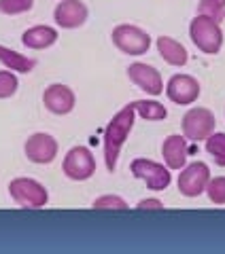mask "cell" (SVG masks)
Segmentation results:
<instances>
[{
    "label": "cell",
    "instance_id": "obj_22",
    "mask_svg": "<svg viewBox=\"0 0 225 254\" xmlns=\"http://www.w3.org/2000/svg\"><path fill=\"white\" fill-rule=\"evenodd\" d=\"M17 87H19V81L13 70H0V100H6L11 95H15Z\"/></svg>",
    "mask_w": 225,
    "mask_h": 254
},
{
    "label": "cell",
    "instance_id": "obj_25",
    "mask_svg": "<svg viewBox=\"0 0 225 254\" xmlns=\"http://www.w3.org/2000/svg\"><path fill=\"white\" fill-rule=\"evenodd\" d=\"M138 210H164V203L155 199V197H149V199L138 201Z\"/></svg>",
    "mask_w": 225,
    "mask_h": 254
},
{
    "label": "cell",
    "instance_id": "obj_15",
    "mask_svg": "<svg viewBox=\"0 0 225 254\" xmlns=\"http://www.w3.org/2000/svg\"><path fill=\"white\" fill-rule=\"evenodd\" d=\"M155 45H157L159 58H162L166 64H170V66H185V64H187L189 53L185 49V45L179 43L176 38L162 34V36H157Z\"/></svg>",
    "mask_w": 225,
    "mask_h": 254
},
{
    "label": "cell",
    "instance_id": "obj_10",
    "mask_svg": "<svg viewBox=\"0 0 225 254\" xmlns=\"http://www.w3.org/2000/svg\"><path fill=\"white\" fill-rule=\"evenodd\" d=\"M127 76L147 95H159L164 91V78L159 74V70L153 68L151 64H144V62L130 64V66H127Z\"/></svg>",
    "mask_w": 225,
    "mask_h": 254
},
{
    "label": "cell",
    "instance_id": "obj_14",
    "mask_svg": "<svg viewBox=\"0 0 225 254\" xmlns=\"http://www.w3.org/2000/svg\"><path fill=\"white\" fill-rule=\"evenodd\" d=\"M162 155H164V163L170 170H183L185 163H187V138L181 136V133H172L168 136L162 144Z\"/></svg>",
    "mask_w": 225,
    "mask_h": 254
},
{
    "label": "cell",
    "instance_id": "obj_13",
    "mask_svg": "<svg viewBox=\"0 0 225 254\" xmlns=\"http://www.w3.org/2000/svg\"><path fill=\"white\" fill-rule=\"evenodd\" d=\"M43 104L53 115H68L77 104V95L68 85L51 83L43 91Z\"/></svg>",
    "mask_w": 225,
    "mask_h": 254
},
{
    "label": "cell",
    "instance_id": "obj_6",
    "mask_svg": "<svg viewBox=\"0 0 225 254\" xmlns=\"http://www.w3.org/2000/svg\"><path fill=\"white\" fill-rule=\"evenodd\" d=\"M217 127V119L211 108L194 106L183 115V136L187 140H206Z\"/></svg>",
    "mask_w": 225,
    "mask_h": 254
},
{
    "label": "cell",
    "instance_id": "obj_1",
    "mask_svg": "<svg viewBox=\"0 0 225 254\" xmlns=\"http://www.w3.org/2000/svg\"><path fill=\"white\" fill-rule=\"evenodd\" d=\"M136 121V110L134 104H125L121 110H117L112 119L104 127V163L111 172H115L117 161H119V153L125 144L127 136H130L132 127Z\"/></svg>",
    "mask_w": 225,
    "mask_h": 254
},
{
    "label": "cell",
    "instance_id": "obj_3",
    "mask_svg": "<svg viewBox=\"0 0 225 254\" xmlns=\"http://www.w3.org/2000/svg\"><path fill=\"white\" fill-rule=\"evenodd\" d=\"M9 195L19 208H28V210L45 208L47 201H49L47 189L38 180L28 178V176L13 178L9 182Z\"/></svg>",
    "mask_w": 225,
    "mask_h": 254
},
{
    "label": "cell",
    "instance_id": "obj_5",
    "mask_svg": "<svg viewBox=\"0 0 225 254\" xmlns=\"http://www.w3.org/2000/svg\"><path fill=\"white\" fill-rule=\"evenodd\" d=\"M130 172L136 178H140L147 182V187L151 190H166L172 182V174L170 168L159 161H153V159L147 157H138L130 163Z\"/></svg>",
    "mask_w": 225,
    "mask_h": 254
},
{
    "label": "cell",
    "instance_id": "obj_20",
    "mask_svg": "<svg viewBox=\"0 0 225 254\" xmlns=\"http://www.w3.org/2000/svg\"><path fill=\"white\" fill-rule=\"evenodd\" d=\"M198 15H206V17L221 21L225 15V0H200Z\"/></svg>",
    "mask_w": 225,
    "mask_h": 254
},
{
    "label": "cell",
    "instance_id": "obj_11",
    "mask_svg": "<svg viewBox=\"0 0 225 254\" xmlns=\"http://www.w3.org/2000/svg\"><path fill=\"white\" fill-rule=\"evenodd\" d=\"M23 153L32 163H51L58 157V140L47 131H36L26 140Z\"/></svg>",
    "mask_w": 225,
    "mask_h": 254
},
{
    "label": "cell",
    "instance_id": "obj_23",
    "mask_svg": "<svg viewBox=\"0 0 225 254\" xmlns=\"http://www.w3.org/2000/svg\"><path fill=\"white\" fill-rule=\"evenodd\" d=\"M94 210H127V203L119 195H100L92 203Z\"/></svg>",
    "mask_w": 225,
    "mask_h": 254
},
{
    "label": "cell",
    "instance_id": "obj_9",
    "mask_svg": "<svg viewBox=\"0 0 225 254\" xmlns=\"http://www.w3.org/2000/svg\"><path fill=\"white\" fill-rule=\"evenodd\" d=\"M200 81L191 74H172L166 83V95L174 104L179 106H189L200 98Z\"/></svg>",
    "mask_w": 225,
    "mask_h": 254
},
{
    "label": "cell",
    "instance_id": "obj_18",
    "mask_svg": "<svg viewBox=\"0 0 225 254\" xmlns=\"http://www.w3.org/2000/svg\"><path fill=\"white\" fill-rule=\"evenodd\" d=\"M132 104L136 115L142 117L144 121H164L168 117V108L157 100H136Z\"/></svg>",
    "mask_w": 225,
    "mask_h": 254
},
{
    "label": "cell",
    "instance_id": "obj_19",
    "mask_svg": "<svg viewBox=\"0 0 225 254\" xmlns=\"http://www.w3.org/2000/svg\"><path fill=\"white\" fill-rule=\"evenodd\" d=\"M204 146H206V153L215 159V163L225 168V133L213 131L211 136L204 140Z\"/></svg>",
    "mask_w": 225,
    "mask_h": 254
},
{
    "label": "cell",
    "instance_id": "obj_24",
    "mask_svg": "<svg viewBox=\"0 0 225 254\" xmlns=\"http://www.w3.org/2000/svg\"><path fill=\"white\" fill-rule=\"evenodd\" d=\"M34 6V0H0V13L4 15H21Z\"/></svg>",
    "mask_w": 225,
    "mask_h": 254
},
{
    "label": "cell",
    "instance_id": "obj_21",
    "mask_svg": "<svg viewBox=\"0 0 225 254\" xmlns=\"http://www.w3.org/2000/svg\"><path fill=\"white\" fill-rule=\"evenodd\" d=\"M204 193L215 205H223L225 203V176H217L208 180Z\"/></svg>",
    "mask_w": 225,
    "mask_h": 254
},
{
    "label": "cell",
    "instance_id": "obj_17",
    "mask_svg": "<svg viewBox=\"0 0 225 254\" xmlns=\"http://www.w3.org/2000/svg\"><path fill=\"white\" fill-rule=\"evenodd\" d=\"M0 64L6 68V70H13V72H21V74H28L34 70L36 66V60L34 58H28L15 49H9V47L0 45Z\"/></svg>",
    "mask_w": 225,
    "mask_h": 254
},
{
    "label": "cell",
    "instance_id": "obj_2",
    "mask_svg": "<svg viewBox=\"0 0 225 254\" xmlns=\"http://www.w3.org/2000/svg\"><path fill=\"white\" fill-rule=\"evenodd\" d=\"M189 36L198 49L208 55L219 53L223 47V30L219 26V21L213 17H206V15H196V17L191 19Z\"/></svg>",
    "mask_w": 225,
    "mask_h": 254
},
{
    "label": "cell",
    "instance_id": "obj_16",
    "mask_svg": "<svg viewBox=\"0 0 225 254\" xmlns=\"http://www.w3.org/2000/svg\"><path fill=\"white\" fill-rule=\"evenodd\" d=\"M58 41V30L47 26V23H38V26H32L21 34V43L28 49H47Z\"/></svg>",
    "mask_w": 225,
    "mask_h": 254
},
{
    "label": "cell",
    "instance_id": "obj_8",
    "mask_svg": "<svg viewBox=\"0 0 225 254\" xmlns=\"http://www.w3.org/2000/svg\"><path fill=\"white\" fill-rule=\"evenodd\" d=\"M211 180V170L204 161H191L185 163V168L179 174V193L185 197H198L206 190V185Z\"/></svg>",
    "mask_w": 225,
    "mask_h": 254
},
{
    "label": "cell",
    "instance_id": "obj_4",
    "mask_svg": "<svg viewBox=\"0 0 225 254\" xmlns=\"http://www.w3.org/2000/svg\"><path fill=\"white\" fill-rule=\"evenodd\" d=\"M112 45L125 55H142L151 47V34L134 23H119L111 32Z\"/></svg>",
    "mask_w": 225,
    "mask_h": 254
},
{
    "label": "cell",
    "instance_id": "obj_7",
    "mask_svg": "<svg viewBox=\"0 0 225 254\" xmlns=\"http://www.w3.org/2000/svg\"><path fill=\"white\" fill-rule=\"evenodd\" d=\"M62 172L70 180H87L96 172V159L94 153L87 146H72L62 161Z\"/></svg>",
    "mask_w": 225,
    "mask_h": 254
},
{
    "label": "cell",
    "instance_id": "obj_12",
    "mask_svg": "<svg viewBox=\"0 0 225 254\" xmlns=\"http://www.w3.org/2000/svg\"><path fill=\"white\" fill-rule=\"evenodd\" d=\"M90 17V9L81 0H60L53 9V21L64 30H75L83 26Z\"/></svg>",
    "mask_w": 225,
    "mask_h": 254
}]
</instances>
